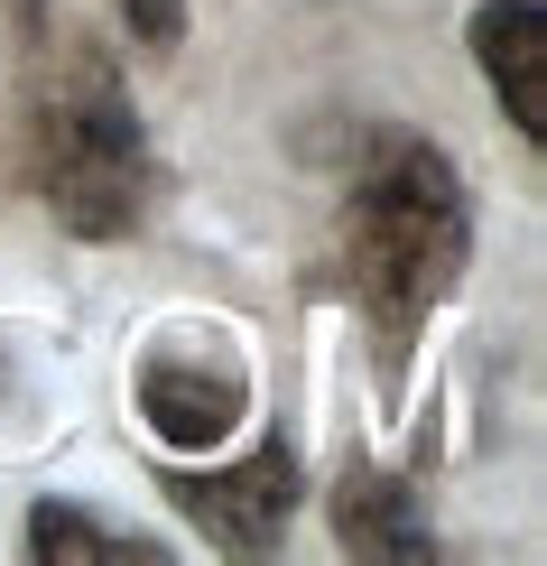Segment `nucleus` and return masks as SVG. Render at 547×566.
<instances>
[{
	"mask_svg": "<svg viewBox=\"0 0 547 566\" xmlns=\"http://www.w3.org/2000/svg\"><path fill=\"white\" fill-rule=\"evenodd\" d=\"M464 38L502 93V112L519 122V139H547V0H483Z\"/></svg>",
	"mask_w": 547,
	"mask_h": 566,
	"instance_id": "obj_5",
	"label": "nucleus"
},
{
	"mask_svg": "<svg viewBox=\"0 0 547 566\" xmlns=\"http://www.w3.org/2000/svg\"><path fill=\"white\" fill-rule=\"evenodd\" d=\"M122 19H130L139 46H177L186 38V0H122Z\"/></svg>",
	"mask_w": 547,
	"mask_h": 566,
	"instance_id": "obj_8",
	"label": "nucleus"
},
{
	"mask_svg": "<svg viewBox=\"0 0 547 566\" xmlns=\"http://www.w3.org/2000/svg\"><path fill=\"white\" fill-rule=\"evenodd\" d=\"M29 158H38V196L56 205V223L75 242L139 232V214H149V130H139L103 46H65L38 75Z\"/></svg>",
	"mask_w": 547,
	"mask_h": 566,
	"instance_id": "obj_2",
	"label": "nucleus"
},
{
	"mask_svg": "<svg viewBox=\"0 0 547 566\" xmlns=\"http://www.w3.org/2000/svg\"><path fill=\"white\" fill-rule=\"evenodd\" d=\"M242 363H232L223 344H158L149 363H139V418L158 428V446H177V455H213L232 428H242Z\"/></svg>",
	"mask_w": 547,
	"mask_h": 566,
	"instance_id": "obj_3",
	"label": "nucleus"
},
{
	"mask_svg": "<svg viewBox=\"0 0 547 566\" xmlns=\"http://www.w3.org/2000/svg\"><path fill=\"white\" fill-rule=\"evenodd\" d=\"M29 557H103V566H158V557H168V548H149V538H112L103 521H84V511H56V502H46L38 511V521H29Z\"/></svg>",
	"mask_w": 547,
	"mask_h": 566,
	"instance_id": "obj_7",
	"label": "nucleus"
},
{
	"mask_svg": "<svg viewBox=\"0 0 547 566\" xmlns=\"http://www.w3.org/2000/svg\"><path fill=\"white\" fill-rule=\"evenodd\" d=\"M168 483V502L186 511V521H204L223 548H242V557H260L278 538V521H288V502H297V446L288 437H270L260 455H242V464H223V474H158Z\"/></svg>",
	"mask_w": 547,
	"mask_h": 566,
	"instance_id": "obj_4",
	"label": "nucleus"
},
{
	"mask_svg": "<svg viewBox=\"0 0 547 566\" xmlns=\"http://www.w3.org/2000/svg\"><path fill=\"white\" fill-rule=\"evenodd\" d=\"M335 538H344V557H436L418 492L399 474H380V464H353L335 483Z\"/></svg>",
	"mask_w": 547,
	"mask_h": 566,
	"instance_id": "obj_6",
	"label": "nucleus"
},
{
	"mask_svg": "<svg viewBox=\"0 0 547 566\" xmlns=\"http://www.w3.org/2000/svg\"><path fill=\"white\" fill-rule=\"evenodd\" d=\"M464 251H473V205H464V177L445 168V149L436 139H380L353 168V205H344V270L380 363H399L427 335Z\"/></svg>",
	"mask_w": 547,
	"mask_h": 566,
	"instance_id": "obj_1",
	"label": "nucleus"
}]
</instances>
